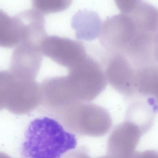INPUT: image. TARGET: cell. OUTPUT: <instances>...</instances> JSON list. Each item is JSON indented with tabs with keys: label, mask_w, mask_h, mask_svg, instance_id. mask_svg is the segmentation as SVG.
Masks as SVG:
<instances>
[{
	"label": "cell",
	"mask_w": 158,
	"mask_h": 158,
	"mask_svg": "<svg viewBox=\"0 0 158 158\" xmlns=\"http://www.w3.org/2000/svg\"><path fill=\"white\" fill-rule=\"evenodd\" d=\"M77 135L52 117L35 119L25 133L21 154L26 158H59L76 148Z\"/></svg>",
	"instance_id": "1"
},
{
	"label": "cell",
	"mask_w": 158,
	"mask_h": 158,
	"mask_svg": "<svg viewBox=\"0 0 158 158\" xmlns=\"http://www.w3.org/2000/svg\"><path fill=\"white\" fill-rule=\"evenodd\" d=\"M49 117L76 135L100 137L110 131L112 120L105 108L91 102L75 101Z\"/></svg>",
	"instance_id": "2"
},
{
	"label": "cell",
	"mask_w": 158,
	"mask_h": 158,
	"mask_svg": "<svg viewBox=\"0 0 158 158\" xmlns=\"http://www.w3.org/2000/svg\"><path fill=\"white\" fill-rule=\"evenodd\" d=\"M67 76L75 99L80 102H92L104 92L108 84L105 70L88 55L69 69Z\"/></svg>",
	"instance_id": "3"
},
{
	"label": "cell",
	"mask_w": 158,
	"mask_h": 158,
	"mask_svg": "<svg viewBox=\"0 0 158 158\" xmlns=\"http://www.w3.org/2000/svg\"><path fill=\"white\" fill-rule=\"evenodd\" d=\"M41 51L43 55L68 69L87 55L81 42L55 35L47 36L45 38L42 44Z\"/></svg>",
	"instance_id": "4"
},
{
	"label": "cell",
	"mask_w": 158,
	"mask_h": 158,
	"mask_svg": "<svg viewBox=\"0 0 158 158\" xmlns=\"http://www.w3.org/2000/svg\"><path fill=\"white\" fill-rule=\"evenodd\" d=\"M40 86L41 96L40 106L48 116L77 101L67 75L46 78Z\"/></svg>",
	"instance_id": "5"
},
{
	"label": "cell",
	"mask_w": 158,
	"mask_h": 158,
	"mask_svg": "<svg viewBox=\"0 0 158 158\" xmlns=\"http://www.w3.org/2000/svg\"><path fill=\"white\" fill-rule=\"evenodd\" d=\"M41 99L40 84L35 80L16 78L9 92L6 109L13 114L25 115L40 106Z\"/></svg>",
	"instance_id": "6"
},
{
	"label": "cell",
	"mask_w": 158,
	"mask_h": 158,
	"mask_svg": "<svg viewBox=\"0 0 158 158\" xmlns=\"http://www.w3.org/2000/svg\"><path fill=\"white\" fill-rule=\"evenodd\" d=\"M43 56L41 48L19 44L13 52L10 71L17 79L35 80L40 69Z\"/></svg>",
	"instance_id": "7"
},
{
	"label": "cell",
	"mask_w": 158,
	"mask_h": 158,
	"mask_svg": "<svg viewBox=\"0 0 158 158\" xmlns=\"http://www.w3.org/2000/svg\"><path fill=\"white\" fill-rule=\"evenodd\" d=\"M72 26L79 40L93 41L99 36L101 24L100 17L93 11H80L72 19Z\"/></svg>",
	"instance_id": "8"
},
{
	"label": "cell",
	"mask_w": 158,
	"mask_h": 158,
	"mask_svg": "<svg viewBox=\"0 0 158 158\" xmlns=\"http://www.w3.org/2000/svg\"><path fill=\"white\" fill-rule=\"evenodd\" d=\"M20 40V28L17 17H11L0 9V47H16Z\"/></svg>",
	"instance_id": "9"
},
{
	"label": "cell",
	"mask_w": 158,
	"mask_h": 158,
	"mask_svg": "<svg viewBox=\"0 0 158 158\" xmlns=\"http://www.w3.org/2000/svg\"><path fill=\"white\" fill-rule=\"evenodd\" d=\"M73 0H31L33 9L43 15L63 12L72 4Z\"/></svg>",
	"instance_id": "10"
}]
</instances>
